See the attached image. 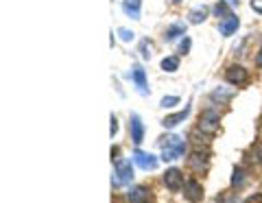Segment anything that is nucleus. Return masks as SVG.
<instances>
[{
    "instance_id": "nucleus-1",
    "label": "nucleus",
    "mask_w": 262,
    "mask_h": 203,
    "mask_svg": "<svg viewBox=\"0 0 262 203\" xmlns=\"http://www.w3.org/2000/svg\"><path fill=\"white\" fill-rule=\"evenodd\" d=\"M166 142H162V160L164 162H173L177 157H182L184 153H186V142H184V138H179V136H168V138H164Z\"/></svg>"
},
{
    "instance_id": "nucleus-27",
    "label": "nucleus",
    "mask_w": 262,
    "mask_h": 203,
    "mask_svg": "<svg viewBox=\"0 0 262 203\" xmlns=\"http://www.w3.org/2000/svg\"><path fill=\"white\" fill-rule=\"evenodd\" d=\"M256 66L262 68V46H260V51H258V57H256Z\"/></svg>"
},
{
    "instance_id": "nucleus-6",
    "label": "nucleus",
    "mask_w": 262,
    "mask_h": 203,
    "mask_svg": "<svg viewBox=\"0 0 262 203\" xmlns=\"http://www.w3.org/2000/svg\"><path fill=\"white\" fill-rule=\"evenodd\" d=\"M134 162H136V164L140 166L142 170H155V168H158V157L151 155V153H144V151H140V149L134 153Z\"/></svg>"
},
{
    "instance_id": "nucleus-29",
    "label": "nucleus",
    "mask_w": 262,
    "mask_h": 203,
    "mask_svg": "<svg viewBox=\"0 0 262 203\" xmlns=\"http://www.w3.org/2000/svg\"><path fill=\"white\" fill-rule=\"evenodd\" d=\"M188 46H190V42H188V39H186V42L182 44V53H184V51H188Z\"/></svg>"
},
{
    "instance_id": "nucleus-19",
    "label": "nucleus",
    "mask_w": 262,
    "mask_h": 203,
    "mask_svg": "<svg viewBox=\"0 0 262 203\" xmlns=\"http://www.w3.org/2000/svg\"><path fill=\"white\" fill-rule=\"evenodd\" d=\"M118 35H120L122 42H131V39L136 37V33L134 31H129V29H118Z\"/></svg>"
},
{
    "instance_id": "nucleus-11",
    "label": "nucleus",
    "mask_w": 262,
    "mask_h": 203,
    "mask_svg": "<svg viewBox=\"0 0 262 203\" xmlns=\"http://www.w3.org/2000/svg\"><path fill=\"white\" fill-rule=\"evenodd\" d=\"M129 203H149V190L144 188V186H136V188H131L129 190Z\"/></svg>"
},
{
    "instance_id": "nucleus-12",
    "label": "nucleus",
    "mask_w": 262,
    "mask_h": 203,
    "mask_svg": "<svg viewBox=\"0 0 262 203\" xmlns=\"http://www.w3.org/2000/svg\"><path fill=\"white\" fill-rule=\"evenodd\" d=\"M238 27H241V20L236 18V15H229V18L219 27V31H221V35H234L236 31H238Z\"/></svg>"
},
{
    "instance_id": "nucleus-18",
    "label": "nucleus",
    "mask_w": 262,
    "mask_h": 203,
    "mask_svg": "<svg viewBox=\"0 0 262 203\" xmlns=\"http://www.w3.org/2000/svg\"><path fill=\"white\" fill-rule=\"evenodd\" d=\"M177 103H179V99H177V96H164V99L160 101V105H162V107H175Z\"/></svg>"
},
{
    "instance_id": "nucleus-25",
    "label": "nucleus",
    "mask_w": 262,
    "mask_h": 203,
    "mask_svg": "<svg viewBox=\"0 0 262 203\" xmlns=\"http://www.w3.org/2000/svg\"><path fill=\"white\" fill-rule=\"evenodd\" d=\"M251 9L256 13H262V0H251Z\"/></svg>"
},
{
    "instance_id": "nucleus-28",
    "label": "nucleus",
    "mask_w": 262,
    "mask_h": 203,
    "mask_svg": "<svg viewBox=\"0 0 262 203\" xmlns=\"http://www.w3.org/2000/svg\"><path fill=\"white\" fill-rule=\"evenodd\" d=\"M223 3H227L229 7H238V0H223Z\"/></svg>"
},
{
    "instance_id": "nucleus-7",
    "label": "nucleus",
    "mask_w": 262,
    "mask_h": 203,
    "mask_svg": "<svg viewBox=\"0 0 262 203\" xmlns=\"http://www.w3.org/2000/svg\"><path fill=\"white\" fill-rule=\"evenodd\" d=\"M184 194H186V199L190 201V203H199L203 199V188H201V184L196 182V179H188L186 186H184Z\"/></svg>"
},
{
    "instance_id": "nucleus-15",
    "label": "nucleus",
    "mask_w": 262,
    "mask_h": 203,
    "mask_svg": "<svg viewBox=\"0 0 262 203\" xmlns=\"http://www.w3.org/2000/svg\"><path fill=\"white\" fill-rule=\"evenodd\" d=\"M184 33H186V24L179 22V24H173V27H168V29H166V33H164V37H166L168 42H173L175 37L184 35Z\"/></svg>"
},
{
    "instance_id": "nucleus-17",
    "label": "nucleus",
    "mask_w": 262,
    "mask_h": 203,
    "mask_svg": "<svg viewBox=\"0 0 262 203\" xmlns=\"http://www.w3.org/2000/svg\"><path fill=\"white\" fill-rule=\"evenodd\" d=\"M179 68V59L177 57H166V59H162V70L164 72H175Z\"/></svg>"
},
{
    "instance_id": "nucleus-14",
    "label": "nucleus",
    "mask_w": 262,
    "mask_h": 203,
    "mask_svg": "<svg viewBox=\"0 0 262 203\" xmlns=\"http://www.w3.org/2000/svg\"><path fill=\"white\" fill-rule=\"evenodd\" d=\"M134 81H136V85H138V90H140L142 96L149 94V90H146V75H144L142 66H134Z\"/></svg>"
},
{
    "instance_id": "nucleus-5",
    "label": "nucleus",
    "mask_w": 262,
    "mask_h": 203,
    "mask_svg": "<svg viewBox=\"0 0 262 203\" xmlns=\"http://www.w3.org/2000/svg\"><path fill=\"white\" fill-rule=\"evenodd\" d=\"M225 79L232 85H245L247 83V79H249V75H247V70H245L243 66H229L225 70Z\"/></svg>"
},
{
    "instance_id": "nucleus-8",
    "label": "nucleus",
    "mask_w": 262,
    "mask_h": 203,
    "mask_svg": "<svg viewBox=\"0 0 262 203\" xmlns=\"http://www.w3.org/2000/svg\"><path fill=\"white\" fill-rule=\"evenodd\" d=\"M116 175L120 184H129L131 179H134V166H131L129 160H118L116 162Z\"/></svg>"
},
{
    "instance_id": "nucleus-10",
    "label": "nucleus",
    "mask_w": 262,
    "mask_h": 203,
    "mask_svg": "<svg viewBox=\"0 0 262 203\" xmlns=\"http://www.w3.org/2000/svg\"><path fill=\"white\" fill-rule=\"evenodd\" d=\"M188 114H190V105H186L184 111H177V114H173V116H166V118L162 120V125L166 127V129H170V127H177L179 123H184V120L188 118Z\"/></svg>"
},
{
    "instance_id": "nucleus-13",
    "label": "nucleus",
    "mask_w": 262,
    "mask_h": 203,
    "mask_svg": "<svg viewBox=\"0 0 262 203\" xmlns=\"http://www.w3.org/2000/svg\"><path fill=\"white\" fill-rule=\"evenodd\" d=\"M140 7H142V0H125V3H122V11L131 15L134 20H138L140 18Z\"/></svg>"
},
{
    "instance_id": "nucleus-20",
    "label": "nucleus",
    "mask_w": 262,
    "mask_h": 203,
    "mask_svg": "<svg viewBox=\"0 0 262 203\" xmlns=\"http://www.w3.org/2000/svg\"><path fill=\"white\" fill-rule=\"evenodd\" d=\"M243 182H245V173H243L241 168H236L234 170V177H232V184L234 186H243Z\"/></svg>"
},
{
    "instance_id": "nucleus-22",
    "label": "nucleus",
    "mask_w": 262,
    "mask_h": 203,
    "mask_svg": "<svg viewBox=\"0 0 262 203\" xmlns=\"http://www.w3.org/2000/svg\"><path fill=\"white\" fill-rule=\"evenodd\" d=\"M110 136L114 138V136H116L118 133V120H116V116H114V114H112V118H110Z\"/></svg>"
},
{
    "instance_id": "nucleus-26",
    "label": "nucleus",
    "mask_w": 262,
    "mask_h": 203,
    "mask_svg": "<svg viewBox=\"0 0 262 203\" xmlns=\"http://www.w3.org/2000/svg\"><path fill=\"white\" fill-rule=\"evenodd\" d=\"M245 203H262V194H251V197Z\"/></svg>"
},
{
    "instance_id": "nucleus-23",
    "label": "nucleus",
    "mask_w": 262,
    "mask_h": 203,
    "mask_svg": "<svg viewBox=\"0 0 262 203\" xmlns=\"http://www.w3.org/2000/svg\"><path fill=\"white\" fill-rule=\"evenodd\" d=\"M212 99H214V101H227L229 99V92H221V90H216V92H212Z\"/></svg>"
},
{
    "instance_id": "nucleus-9",
    "label": "nucleus",
    "mask_w": 262,
    "mask_h": 203,
    "mask_svg": "<svg viewBox=\"0 0 262 203\" xmlns=\"http://www.w3.org/2000/svg\"><path fill=\"white\" fill-rule=\"evenodd\" d=\"M129 127H131V138H134V142L140 144V142L144 140V125H142V120H140V116H138V114H131Z\"/></svg>"
},
{
    "instance_id": "nucleus-4",
    "label": "nucleus",
    "mask_w": 262,
    "mask_h": 203,
    "mask_svg": "<svg viewBox=\"0 0 262 203\" xmlns=\"http://www.w3.org/2000/svg\"><path fill=\"white\" fill-rule=\"evenodd\" d=\"M164 184H166V188H170L173 192L182 190L184 188V175L179 168H168L166 173H164Z\"/></svg>"
},
{
    "instance_id": "nucleus-21",
    "label": "nucleus",
    "mask_w": 262,
    "mask_h": 203,
    "mask_svg": "<svg viewBox=\"0 0 262 203\" xmlns=\"http://www.w3.org/2000/svg\"><path fill=\"white\" fill-rule=\"evenodd\" d=\"M214 13L216 15H223V18H229V11H227V3H219L214 7Z\"/></svg>"
},
{
    "instance_id": "nucleus-16",
    "label": "nucleus",
    "mask_w": 262,
    "mask_h": 203,
    "mask_svg": "<svg viewBox=\"0 0 262 203\" xmlns=\"http://www.w3.org/2000/svg\"><path fill=\"white\" fill-rule=\"evenodd\" d=\"M188 18H190L192 24H199V22H203V20L208 18V9H206V7H201V9H192Z\"/></svg>"
},
{
    "instance_id": "nucleus-30",
    "label": "nucleus",
    "mask_w": 262,
    "mask_h": 203,
    "mask_svg": "<svg viewBox=\"0 0 262 203\" xmlns=\"http://www.w3.org/2000/svg\"><path fill=\"white\" fill-rule=\"evenodd\" d=\"M258 160L262 162V144H260V149H258Z\"/></svg>"
},
{
    "instance_id": "nucleus-2",
    "label": "nucleus",
    "mask_w": 262,
    "mask_h": 203,
    "mask_svg": "<svg viewBox=\"0 0 262 203\" xmlns=\"http://www.w3.org/2000/svg\"><path fill=\"white\" fill-rule=\"evenodd\" d=\"M210 166V151L208 149H194L192 155H190V168L194 173H206Z\"/></svg>"
},
{
    "instance_id": "nucleus-3",
    "label": "nucleus",
    "mask_w": 262,
    "mask_h": 203,
    "mask_svg": "<svg viewBox=\"0 0 262 203\" xmlns=\"http://www.w3.org/2000/svg\"><path fill=\"white\" fill-rule=\"evenodd\" d=\"M199 131L201 133H208V136H214L219 131V114L214 111H203V116L199 118Z\"/></svg>"
},
{
    "instance_id": "nucleus-24",
    "label": "nucleus",
    "mask_w": 262,
    "mask_h": 203,
    "mask_svg": "<svg viewBox=\"0 0 262 203\" xmlns=\"http://www.w3.org/2000/svg\"><path fill=\"white\" fill-rule=\"evenodd\" d=\"M142 57H144V59H149V57H151V44L146 42V39L142 42Z\"/></svg>"
}]
</instances>
